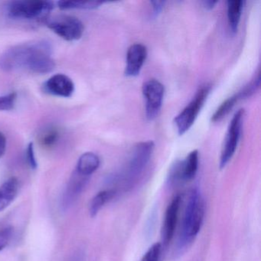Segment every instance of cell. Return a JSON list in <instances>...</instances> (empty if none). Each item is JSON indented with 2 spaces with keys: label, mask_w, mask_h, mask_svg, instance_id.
<instances>
[{
  "label": "cell",
  "mask_w": 261,
  "mask_h": 261,
  "mask_svg": "<svg viewBox=\"0 0 261 261\" xmlns=\"http://www.w3.org/2000/svg\"><path fill=\"white\" fill-rule=\"evenodd\" d=\"M56 68L53 46L45 40L15 45L0 56V69L6 72L28 71L48 74Z\"/></svg>",
  "instance_id": "1"
},
{
  "label": "cell",
  "mask_w": 261,
  "mask_h": 261,
  "mask_svg": "<svg viewBox=\"0 0 261 261\" xmlns=\"http://www.w3.org/2000/svg\"><path fill=\"white\" fill-rule=\"evenodd\" d=\"M204 217V199L199 191L193 189L185 209L178 242L180 248L189 246L195 240L201 230Z\"/></svg>",
  "instance_id": "2"
},
{
  "label": "cell",
  "mask_w": 261,
  "mask_h": 261,
  "mask_svg": "<svg viewBox=\"0 0 261 261\" xmlns=\"http://www.w3.org/2000/svg\"><path fill=\"white\" fill-rule=\"evenodd\" d=\"M55 4L44 0H18L8 6V14L13 19H35L45 18L53 11Z\"/></svg>",
  "instance_id": "3"
},
{
  "label": "cell",
  "mask_w": 261,
  "mask_h": 261,
  "mask_svg": "<svg viewBox=\"0 0 261 261\" xmlns=\"http://www.w3.org/2000/svg\"><path fill=\"white\" fill-rule=\"evenodd\" d=\"M211 91V85L208 84L203 85L197 91L192 101L175 117L174 122L176 126L178 134L180 136L186 134L195 123L197 117L199 114L204 102L208 97Z\"/></svg>",
  "instance_id": "4"
},
{
  "label": "cell",
  "mask_w": 261,
  "mask_h": 261,
  "mask_svg": "<svg viewBox=\"0 0 261 261\" xmlns=\"http://www.w3.org/2000/svg\"><path fill=\"white\" fill-rule=\"evenodd\" d=\"M154 149L152 141L139 143L128 162L124 172V180L126 184H132L137 179L147 166Z\"/></svg>",
  "instance_id": "5"
},
{
  "label": "cell",
  "mask_w": 261,
  "mask_h": 261,
  "mask_svg": "<svg viewBox=\"0 0 261 261\" xmlns=\"http://www.w3.org/2000/svg\"><path fill=\"white\" fill-rule=\"evenodd\" d=\"M244 116V110H239L238 112L235 113L229 123L224 146L221 151V158H220L221 169L227 166V163L230 162L236 152L238 143L241 138V131H242Z\"/></svg>",
  "instance_id": "6"
},
{
  "label": "cell",
  "mask_w": 261,
  "mask_h": 261,
  "mask_svg": "<svg viewBox=\"0 0 261 261\" xmlns=\"http://www.w3.org/2000/svg\"><path fill=\"white\" fill-rule=\"evenodd\" d=\"M45 23L56 34L68 42L79 40L85 31L82 21L74 16H57L46 19Z\"/></svg>",
  "instance_id": "7"
},
{
  "label": "cell",
  "mask_w": 261,
  "mask_h": 261,
  "mask_svg": "<svg viewBox=\"0 0 261 261\" xmlns=\"http://www.w3.org/2000/svg\"><path fill=\"white\" fill-rule=\"evenodd\" d=\"M163 84L155 79H150L143 84V94L146 100V116L147 120H153L158 117L164 97Z\"/></svg>",
  "instance_id": "8"
},
{
  "label": "cell",
  "mask_w": 261,
  "mask_h": 261,
  "mask_svg": "<svg viewBox=\"0 0 261 261\" xmlns=\"http://www.w3.org/2000/svg\"><path fill=\"white\" fill-rule=\"evenodd\" d=\"M43 91L50 95L68 98L74 94V84L65 74H55L44 83Z\"/></svg>",
  "instance_id": "9"
},
{
  "label": "cell",
  "mask_w": 261,
  "mask_h": 261,
  "mask_svg": "<svg viewBox=\"0 0 261 261\" xmlns=\"http://www.w3.org/2000/svg\"><path fill=\"white\" fill-rule=\"evenodd\" d=\"M181 203V196L179 195H176L171 201L170 204L168 205L166 209L163 230H162V237H163L164 244H169L175 234Z\"/></svg>",
  "instance_id": "10"
},
{
  "label": "cell",
  "mask_w": 261,
  "mask_h": 261,
  "mask_svg": "<svg viewBox=\"0 0 261 261\" xmlns=\"http://www.w3.org/2000/svg\"><path fill=\"white\" fill-rule=\"evenodd\" d=\"M147 57V49L145 45L140 43L134 44L128 48L126 53V65L125 75L137 77L140 74L142 67Z\"/></svg>",
  "instance_id": "11"
},
{
  "label": "cell",
  "mask_w": 261,
  "mask_h": 261,
  "mask_svg": "<svg viewBox=\"0 0 261 261\" xmlns=\"http://www.w3.org/2000/svg\"><path fill=\"white\" fill-rule=\"evenodd\" d=\"M89 177L85 176L74 171L68 181L62 199V206L64 209L69 208L80 196L87 186Z\"/></svg>",
  "instance_id": "12"
},
{
  "label": "cell",
  "mask_w": 261,
  "mask_h": 261,
  "mask_svg": "<svg viewBox=\"0 0 261 261\" xmlns=\"http://www.w3.org/2000/svg\"><path fill=\"white\" fill-rule=\"evenodd\" d=\"M198 152L193 150L189 154L186 160L175 165L172 172V178L175 180L189 181L193 179L198 168Z\"/></svg>",
  "instance_id": "13"
},
{
  "label": "cell",
  "mask_w": 261,
  "mask_h": 261,
  "mask_svg": "<svg viewBox=\"0 0 261 261\" xmlns=\"http://www.w3.org/2000/svg\"><path fill=\"white\" fill-rule=\"evenodd\" d=\"M19 190V181L16 177H11L0 186V212L12 204Z\"/></svg>",
  "instance_id": "14"
},
{
  "label": "cell",
  "mask_w": 261,
  "mask_h": 261,
  "mask_svg": "<svg viewBox=\"0 0 261 261\" xmlns=\"http://www.w3.org/2000/svg\"><path fill=\"white\" fill-rule=\"evenodd\" d=\"M100 163L98 155L94 152H85L79 158L75 170L82 175L90 177L98 169Z\"/></svg>",
  "instance_id": "15"
},
{
  "label": "cell",
  "mask_w": 261,
  "mask_h": 261,
  "mask_svg": "<svg viewBox=\"0 0 261 261\" xmlns=\"http://www.w3.org/2000/svg\"><path fill=\"white\" fill-rule=\"evenodd\" d=\"M244 4V1L241 0L227 1V18H228V23L232 33H235L238 32Z\"/></svg>",
  "instance_id": "16"
},
{
  "label": "cell",
  "mask_w": 261,
  "mask_h": 261,
  "mask_svg": "<svg viewBox=\"0 0 261 261\" xmlns=\"http://www.w3.org/2000/svg\"><path fill=\"white\" fill-rule=\"evenodd\" d=\"M115 195V191L113 189L100 191L91 200L90 203L89 212L91 217H95L100 209L111 201Z\"/></svg>",
  "instance_id": "17"
},
{
  "label": "cell",
  "mask_w": 261,
  "mask_h": 261,
  "mask_svg": "<svg viewBox=\"0 0 261 261\" xmlns=\"http://www.w3.org/2000/svg\"><path fill=\"white\" fill-rule=\"evenodd\" d=\"M105 4L100 1H59L58 3L61 10H94Z\"/></svg>",
  "instance_id": "18"
},
{
  "label": "cell",
  "mask_w": 261,
  "mask_h": 261,
  "mask_svg": "<svg viewBox=\"0 0 261 261\" xmlns=\"http://www.w3.org/2000/svg\"><path fill=\"white\" fill-rule=\"evenodd\" d=\"M240 95H241V94L238 92V94L232 96L231 97H229L225 101L223 102L221 106L215 111V114L212 115V121H220V120H222L225 116H227V114L230 113V111L233 109L235 105H236L240 100H242V99H241V96Z\"/></svg>",
  "instance_id": "19"
},
{
  "label": "cell",
  "mask_w": 261,
  "mask_h": 261,
  "mask_svg": "<svg viewBox=\"0 0 261 261\" xmlns=\"http://www.w3.org/2000/svg\"><path fill=\"white\" fill-rule=\"evenodd\" d=\"M59 139V132L56 128H49L40 137V143L45 147L54 146Z\"/></svg>",
  "instance_id": "20"
},
{
  "label": "cell",
  "mask_w": 261,
  "mask_h": 261,
  "mask_svg": "<svg viewBox=\"0 0 261 261\" xmlns=\"http://www.w3.org/2000/svg\"><path fill=\"white\" fill-rule=\"evenodd\" d=\"M162 244L160 243H155L152 244L149 250L146 251L141 261H159L162 253Z\"/></svg>",
  "instance_id": "21"
},
{
  "label": "cell",
  "mask_w": 261,
  "mask_h": 261,
  "mask_svg": "<svg viewBox=\"0 0 261 261\" xmlns=\"http://www.w3.org/2000/svg\"><path fill=\"white\" fill-rule=\"evenodd\" d=\"M17 94L13 92L7 95L0 96V111H10L13 109Z\"/></svg>",
  "instance_id": "22"
},
{
  "label": "cell",
  "mask_w": 261,
  "mask_h": 261,
  "mask_svg": "<svg viewBox=\"0 0 261 261\" xmlns=\"http://www.w3.org/2000/svg\"><path fill=\"white\" fill-rule=\"evenodd\" d=\"M13 229L11 227H4L0 230V251H2L10 243L13 237Z\"/></svg>",
  "instance_id": "23"
},
{
  "label": "cell",
  "mask_w": 261,
  "mask_h": 261,
  "mask_svg": "<svg viewBox=\"0 0 261 261\" xmlns=\"http://www.w3.org/2000/svg\"><path fill=\"white\" fill-rule=\"evenodd\" d=\"M27 159L29 165L33 169H36L38 167L37 161L35 155L34 145L33 143L29 144L27 149Z\"/></svg>",
  "instance_id": "24"
},
{
  "label": "cell",
  "mask_w": 261,
  "mask_h": 261,
  "mask_svg": "<svg viewBox=\"0 0 261 261\" xmlns=\"http://www.w3.org/2000/svg\"><path fill=\"white\" fill-rule=\"evenodd\" d=\"M7 150V138L0 131V158H2Z\"/></svg>",
  "instance_id": "25"
},
{
  "label": "cell",
  "mask_w": 261,
  "mask_h": 261,
  "mask_svg": "<svg viewBox=\"0 0 261 261\" xmlns=\"http://www.w3.org/2000/svg\"><path fill=\"white\" fill-rule=\"evenodd\" d=\"M151 4H152V8H153L154 14L157 15L163 10L165 2H163V1H152V2H151Z\"/></svg>",
  "instance_id": "26"
},
{
  "label": "cell",
  "mask_w": 261,
  "mask_h": 261,
  "mask_svg": "<svg viewBox=\"0 0 261 261\" xmlns=\"http://www.w3.org/2000/svg\"><path fill=\"white\" fill-rule=\"evenodd\" d=\"M203 5L205 7L207 10H212V8H214L215 4H218L217 1H212V0H208V1H204L202 2Z\"/></svg>",
  "instance_id": "27"
}]
</instances>
